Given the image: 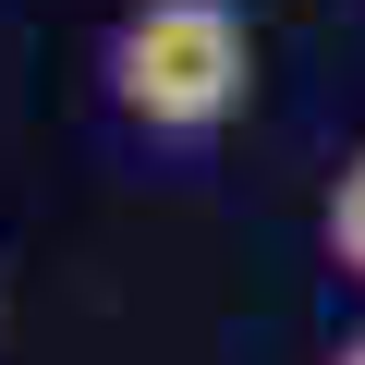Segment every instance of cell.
Segmentation results:
<instances>
[{"instance_id":"obj_1","label":"cell","mask_w":365,"mask_h":365,"mask_svg":"<svg viewBox=\"0 0 365 365\" xmlns=\"http://www.w3.org/2000/svg\"><path fill=\"white\" fill-rule=\"evenodd\" d=\"M110 110L158 146H207L220 122H244L256 98V25L232 0H134L110 25Z\"/></svg>"},{"instance_id":"obj_2","label":"cell","mask_w":365,"mask_h":365,"mask_svg":"<svg viewBox=\"0 0 365 365\" xmlns=\"http://www.w3.org/2000/svg\"><path fill=\"white\" fill-rule=\"evenodd\" d=\"M317 232H329V268H341V280L365 292V146H353V158L329 170V207H317Z\"/></svg>"},{"instance_id":"obj_3","label":"cell","mask_w":365,"mask_h":365,"mask_svg":"<svg viewBox=\"0 0 365 365\" xmlns=\"http://www.w3.org/2000/svg\"><path fill=\"white\" fill-rule=\"evenodd\" d=\"M329 365H365V341H341V353H329Z\"/></svg>"}]
</instances>
